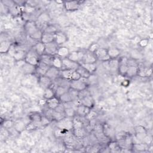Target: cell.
<instances>
[{
  "label": "cell",
  "instance_id": "ba28073f",
  "mask_svg": "<svg viewBox=\"0 0 153 153\" xmlns=\"http://www.w3.org/2000/svg\"><path fill=\"white\" fill-rule=\"evenodd\" d=\"M97 59L94 53H92L88 50L84 51L83 57L79 64L81 63H94L97 62Z\"/></svg>",
  "mask_w": 153,
  "mask_h": 153
},
{
  "label": "cell",
  "instance_id": "7dc6e473",
  "mask_svg": "<svg viewBox=\"0 0 153 153\" xmlns=\"http://www.w3.org/2000/svg\"><path fill=\"white\" fill-rule=\"evenodd\" d=\"M50 122H51L50 119L48 118L45 115H44V116H42L41 120V122H40V124L42 126H47V125L49 124L50 123Z\"/></svg>",
  "mask_w": 153,
  "mask_h": 153
},
{
  "label": "cell",
  "instance_id": "7c38bea8",
  "mask_svg": "<svg viewBox=\"0 0 153 153\" xmlns=\"http://www.w3.org/2000/svg\"><path fill=\"white\" fill-rule=\"evenodd\" d=\"M62 63H63V69H71L76 71L79 65H80L79 63L73 62L69 59L68 57L62 59Z\"/></svg>",
  "mask_w": 153,
  "mask_h": 153
},
{
  "label": "cell",
  "instance_id": "d4e9b609",
  "mask_svg": "<svg viewBox=\"0 0 153 153\" xmlns=\"http://www.w3.org/2000/svg\"><path fill=\"white\" fill-rule=\"evenodd\" d=\"M26 53L27 51H25V50H16L12 57L17 62L22 60H25Z\"/></svg>",
  "mask_w": 153,
  "mask_h": 153
},
{
  "label": "cell",
  "instance_id": "cb8c5ba5",
  "mask_svg": "<svg viewBox=\"0 0 153 153\" xmlns=\"http://www.w3.org/2000/svg\"><path fill=\"white\" fill-rule=\"evenodd\" d=\"M32 48L37 53L39 56H41V55L45 54V44L41 41H38L32 47Z\"/></svg>",
  "mask_w": 153,
  "mask_h": 153
},
{
  "label": "cell",
  "instance_id": "2e32d148",
  "mask_svg": "<svg viewBox=\"0 0 153 153\" xmlns=\"http://www.w3.org/2000/svg\"><path fill=\"white\" fill-rule=\"evenodd\" d=\"M127 59H128L126 57H123L121 60H119V65L117 70L121 75L124 76L126 75L127 70L128 69V66L127 64Z\"/></svg>",
  "mask_w": 153,
  "mask_h": 153
},
{
  "label": "cell",
  "instance_id": "ffe728a7",
  "mask_svg": "<svg viewBox=\"0 0 153 153\" xmlns=\"http://www.w3.org/2000/svg\"><path fill=\"white\" fill-rule=\"evenodd\" d=\"M138 74L137 75L141 77H148L152 75V69L145 66H140L138 65Z\"/></svg>",
  "mask_w": 153,
  "mask_h": 153
},
{
  "label": "cell",
  "instance_id": "f1b7e54d",
  "mask_svg": "<svg viewBox=\"0 0 153 153\" xmlns=\"http://www.w3.org/2000/svg\"><path fill=\"white\" fill-rule=\"evenodd\" d=\"M41 118H42V115L39 113H38L37 112H32L29 115V120L31 122H33V123H35L36 124L38 123L40 124V122H41Z\"/></svg>",
  "mask_w": 153,
  "mask_h": 153
},
{
  "label": "cell",
  "instance_id": "603a6c76",
  "mask_svg": "<svg viewBox=\"0 0 153 153\" xmlns=\"http://www.w3.org/2000/svg\"><path fill=\"white\" fill-rule=\"evenodd\" d=\"M51 66L54 67L59 70L63 69V66L62 63V59L57 55L53 56L51 61Z\"/></svg>",
  "mask_w": 153,
  "mask_h": 153
},
{
  "label": "cell",
  "instance_id": "bcb514c9",
  "mask_svg": "<svg viewBox=\"0 0 153 153\" xmlns=\"http://www.w3.org/2000/svg\"><path fill=\"white\" fill-rule=\"evenodd\" d=\"M132 148L138 151H143L146 149L143 143H133Z\"/></svg>",
  "mask_w": 153,
  "mask_h": 153
},
{
  "label": "cell",
  "instance_id": "4dcf8cb0",
  "mask_svg": "<svg viewBox=\"0 0 153 153\" xmlns=\"http://www.w3.org/2000/svg\"><path fill=\"white\" fill-rule=\"evenodd\" d=\"M108 54L110 59H115L120 55V51L117 48H110L108 49Z\"/></svg>",
  "mask_w": 153,
  "mask_h": 153
},
{
  "label": "cell",
  "instance_id": "ee69618b",
  "mask_svg": "<svg viewBox=\"0 0 153 153\" xmlns=\"http://www.w3.org/2000/svg\"><path fill=\"white\" fill-rule=\"evenodd\" d=\"M57 32L56 28L53 25H47L46 27L42 30V32L50 33H55Z\"/></svg>",
  "mask_w": 153,
  "mask_h": 153
},
{
  "label": "cell",
  "instance_id": "d6a6232c",
  "mask_svg": "<svg viewBox=\"0 0 153 153\" xmlns=\"http://www.w3.org/2000/svg\"><path fill=\"white\" fill-rule=\"evenodd\" d=\"M64 114L65 117L74 118L76 116V108L72 106L65 107Z\"/></svg>",
  "mask_w": 153,
  "mask_h": 153
},
{
  "label": "cell",
  "instance_id": "e575fe53",
  "mask_svg": "<svg viewBox=\"0 0 153 153\" xmlns=\"http://www.w3.org/2000/svg\"><path fill=\"white\" fill-rule=\"evenodd\" d=\"M69 88H67L66 87L58 85V86L57 87V88L55 90V96L59 98L62 95H63V94L68 92Z\"/></svg>",
  "mask_w": 153,
  "mask_h": 153
},
{
  "label": "cell",
  "instance_id": "60d3db41",
  "mask_svg": "<svg viewBox=\"0 0 153 153\" xmlns=\"http://www.w3.org/2000/svg\"><path fill=\"white\" fill-rule=\"evenodd\" d=\"M68 132H69V131L57 128V130L54 131V135L57 137H63L68 136Z\"/></svg>",
  "mask_w": 153,
  "mask_h": 153
},
{
  "label": "cell",
  "instance_id": "484cf974",
  "mask_svg": "<svg viewBox=\"0 0 153 153\" xmlns=\"http://www.w3.org/2000/svg\"><path fill=\"white\" fill-rule=\"evenodd\" d=\"M69 53H70V51L68 48L65 46H60V47H59L58 48L56 55L60 57V58L63 59V58L68 57V55L69 54Z\"/></svg>",
  "mask_w": 153,
  "mask_h": 153
},
{
  "label": "cell",
  "instance_id": "d6986e66",
  "mask_svg": "<svg viewBox=\"0 0 153 153\" xmlns=\"http://www.w3.org/2000/svg\"><path fill=\"white\" fill-rule=\"evenodd\" d=\"M22 68V71L25 74H35V69H36V66H34L33 65H31L29 63H27L25 62H23L22 65L20 66Z\"/></svg>",
  "mask_w": 153,
  "mask_h": 153
},
{
  "label": "cell",
  "instance_id": "f6af8a7d",
  "mask_svg": "<svg viewBox=\"0 0 153 153\" xmlns=\"http://www.w3.org/2000/svg\"><path fill=\"white\" fill-rule=\"evenodd\" d=\"M14 126H15L16 130L17 131H21L23 129H26V126L25 125V123L23 121H19L17 123L14 124Z\"/></svg>",
  "mask_w": 153,
  "mask_h": 153
},
{
  "label": "cell",
  "instance_id": "3957f363",
  "mask_svg": "<svg viewBox=\"0 0 153 153\" xmlns=\"http://www.w3.org/2000/svg\"><path fill=\"white\" fill-rule=\"evenodd\" d=\"M88 78H81L79 79L70 81L69 88L76 90L78 91H81L87 89L88 85Z\"/></svg>",
  "mask_w": 153,
  "mask_h": 153
},
{
  "label": "cell",
  "instance_id": "44dd1931",
  "mask_svg": "<svg viewBox=\"0 0 153 153\" xmlns=\"http://www.w3.org/2000/svg\"><path fill=\"white\" fill-rule=\"evenodd\" d=\"M80 100L82 105L87 106L91 109H92V108L94 106V99L90 94L85 96L84 97L80 99Z\"/></svg>",
  "mask_w": 153,
  "mask_h": 153
},
{
  "label": "cell",
  "instance_id": "f546056e",
  "mask_svg": "<svg viewBox=\"0 0 153 153\" xmlns=\"http://www.w3.org/2000/svg\"><path fill=\"white\" fill-rule=\"evenodd\" d=\"M73 130V134L75 137L78 139L83 138L86 134V131L84 128L83 127L79 128H74Z\"/></svg>",
  "mask_w": 153,
  "mask_h": 153
},
{
  "label": "cell",
  "instance_id": "83f0119b",
  "mask_svg": "<svg viewBox=\"0 0 153 153\" xmlns=\"http://www.w3.org/2000/svg\"><path fill=\"white\" fill-rule=\"evenodd\" d=\"M138 66H128V69L127 70L125 76L127 77H133L137 75L138 74Z\"/></svg>",
  "mask_w": 153,
  "mask_h": 153
},
{
  "label": "cell",
  "instance_id": "9a60e30c",
  "mask_svg": "<svg viewBox=\"0 0 153 153\" xmlns=\"http://www.w3.org/2000/svg\"><path fill=\"white\" fill-rule=\"evenodd\" d=\"M60 103H61V102L59 98L56 96H54L51 99H47L45 105L47 106L48 109L54 110L59 106Z\"/></svg>",
  "mask_w": 153,
  "mask_h": 153
},
{
  "label": "cell",
  "instance_id": "5b68a950",
  "mask_svg": "<svg viewBox=\"0 0 153 153\" xmlns=\"http://www.w3.org/2000/svg\"><path fill=\"white\" fill-rule=\"evenodd\" d=\"M57 128L70 131L73 129V118L65 117L56 123Z\"/></svg>",
  "mask_w": 153,
  "mask_h": 153
},
{
  "label": "cell",
  "instance_id": "8fae6325",
  "mask_svg": "<svg viewBox=\"0 0 153 153\" xmlns=\"http://www.w3.org/2000/svg\"><path fill=\"white\" fill-rule=\"evenodd\" d=\"M84 54V51H73L69 53L68 58L73 62L80 63Z\"/></svg>",
  "mask_w": 153,
  "mask_h": 153
},
{
  "label": "cell",
  "instance_id": "52a82bcc",
  "mask_svg": "<svg viewBox=\"0 0 153 153\" xmlns=\"http://www.w3.org/2000/svg\"><path fill=\"white\" fill-rule=\"evenodd\" d=\"M82 4L81 1H68L63 2V5L66 10L74 11L78 10Z\"/></svg>",
  "mask_w": 153,
  "mask_h": 153
},
{
  "label": "cell",
  "instance_id": "d590c367",
  "mask_svg": "<svg viewBox=\"0 0 153 153\" xmlns=\"http://www.w3.org/2000/svg\"><path fill=\"white\" fill-rule=\"evenodd\" d=\"M54 96H55V91L51 87H48V88H45V90H44L43 98L47 100V99H51V98H52Z\"/></svg>",
  "mask_w": 153,
  "mask_h": 153
},
{
  "label": "cell",
  "instance_id": "8992f818",
  "mask_svg": "<svg viewBox=\"0 0 153 153\" xmlns=\"http://www.w3.org/2000/svg\"><path fill=\"white\" fill-rule=\"evenodd\" d=\"M94 53L97 60H100L102 62H105L109 61L110 60V58L108 54L107 48L99 47Z\"/></svg>",
  "mask_w": 153,
  "mask_h": 153
},
{
  "label": "cell",
  "instance_id": "4fadbf2b",
  "mask_svg": "<svg viewBox=\"0 0 153 153\" xmlns=\"http://www.w3.org/2000/svg\"><path fill=\"white\" fill-rule=\"evenodd\" d=\"M59 46L54 42L45 44V54L54 56L57 54Z\"/></svg>",
  "mask_w": 153,
  "mask_h": 153
},
{
  "label": "cell",
  "instance_id": "8d00e7d4",
  "mask_svg": "<svg viewBox=\"0 0 153 153\" xmlns=\"http://www.w3.org/2000/svg\"><path fill=\"white\" fill-rule=\"evenodd\" d=\"M108 147L110 151H120V147L118 145V142L116 141H109L108 143Z\"/></svg>",
  "mask_w": 153,
  "mask_h": 153
},
{
  "label": "cell",
  "instance_id": "9c48e42d",
  "mask_svg": "<svg viewBox=\"0 0 153 153\" xmlns=\"http://www.w3.org/2000/svg\"><path fill=\"white\" fill-rule=\"evenodd\" d=\"M37 81L39 86L44 90L50 87L53 82L50 78H49L46 75L38 76Z\"/></svg>",
  "mask_w": 153,
  "mask_h": 153
},
{
  "label": "cell",
  "instance_id": "7a4b0ae2",
  "mask_svg": "<svg viewBox=\"0 0 153 153\" xmlns=\"http://www.w3.org/2000/svg\"><path fill=\"white\" fill-rule=\"evenodd\" d=\"M59 78L69 81H72L79 79L81 77L76 71L63 69L60 70Z\"/></svg>",
  "mask_w": 153,
  "mask_h": 153
},
{
  "label": "cell",
  "instance_id": "e0dca14e",
  "mask_svg": "<svg viewBox=\"0 0 153 153\" xmlns=\"http://www.w3.org/2000/svg\"><path fill=\"white\" fill-rule=\"evenodd\" d=\"M59 72L60 70L56 69L54 67L50 66L45 75L54 81L59 78Z\"/></svg>",
  "mask_w": 153,
  "mask_h": 153
},
{
  "label": "cell",
  "instance_id": "681fc988",
  "mask_svg": "<svg viewBox=\"0 0 153 153\" xmlns=\"http://www.w3.org/2000/svg\"><path fill=\"white\" fill-rule=\"evenodd\" d=\"M100 47L99 45L97 43H93L88 48V50L92 52V53H94Z\"/></svg>",
  "mask_w": 153,
  "mask_h": 153
},
{
  "label": "cell",
  "instance_id": "5bb4252c",
  "mask_svg": "<svg viewBox=\"0 0 153 153\" xmlns=\"http://www.w3.org/2000/svg\"><path fill=\"white\" fill-rule=\"evenodd\" d=\"M50 66H49L43 62H39L38 65L36 66L35 74L37 75L38 76L45 75V74L47 73V71L50 68Z\"/></svg>",
  "mask_w": 153,
  "mask_h": 153
},
{
  "label": "cell",
  "instance_id": "f907efd6",
  "mask_svg": "<svg viewBox=\"0 0 153 153\" xmlns=\"http://www.w3.org/2000/svg\"><path fill=\"white\" fill-rule=\"evenodd\" d=\"M149 42V39L146 38L142 39L139 42V45L140 47H145L148 45Z\"/></svg>",
  "mask_w": 153,
  "mask_h": 153
},
{
  "label": "cell",
  "instance_id": "7402d4cb",
  "mask_svg": "<svg viewBox=\"0 0 153 153\" xmlns=\"http://www.w3.org/2000/svg\"><path fill=\"white\" fill-rule=\"evenodd\" d=\"M40 41L45 44L54 42V33L42 32Z\"/></svg>",
  "mask_w": 153,
  "mask_h": 153
},
{
  "label": "cell",
  "instance_id": "7bdbcfd3",
  "mask_svg": "<svg viewBox=\"0 0 153 153\" xmlns=\"http://www.w3.org/2000/svg\"><path fill=\"white\" fill-rule=\"evenodd\" d=\"M14 123L12 120H4L3 121H1V126L5 129H8L14 126Z\"/></svg>",
  "mask_w": 153,
  "mask_h": 153
},
{
  "label": "cell",
  "instance_id": "c3c4849f",
  "mask_svg": "<svg viewBox=\"0 0 153 153\" xmlns=\"http://www.w3.org/2000/svg\"><path fill=\"white\" fill-rule=\"evenodd\" d=\"M135 131H136V134H145L146 133L145 128L141 126H137L135 128Z\"/></svg>",
  "mask_w": 153,
  "mask_h": 153
},
{
  "label": "cell",
  "instance_id": "836d02e7",
  "mask_svg": "<svg viewBox=\"0 0 153 153\" xmlns=\"http://www.w3.org/2000/svg\"><path fill=\"white\" fill-rule=\"evenodd\" d=\"M76 71L80 75L81 77H82V78H88L91 76V74L81 65H79V66L76 69Z\"/></svg>",
  "mask_w": 153,
  "mask_h": 153
},
{
  "label": "cell",
  "instance_id": "4316f807",
  "mask_svg": "<svg viewBox=\"0 0 153 153\" xmlns=\"http://www.w3.org/2000/svg\"><path fill=\"white\" fill-rule=\"evenodd\" d=\"M13 43L8 41H3L0 44V52L1 53H7L10 50Z\"/></svg>",
  "mask_w": 153,
  "mask_h": 153
},
{
  "label": "cell",
  "instance_id": "f35d334b",
  "mask_svg": "<svg viewBox=\"0 0 153 153\" xmlns=\"http://www.w3.org/2000/svg\"><path fill=\"white\" fill-rule=\"evenodd\" d=\"M108 65L110 69L118 70V68L119 65V60H118L117 59H110L109 61H108Z\"/></svg>",
  "mask_w": 153,
  "mask_h": 153
},
{
  "label": "cell",
  "instance_id": "ac0fdd59",
  "mask_svg": "<svg viewBox=\"0 0 153 153\" xmlns=\"http://www.w3.org/2000/svg\"><path fill=\"white\" fill-rule=\"evenodd\" d=\"M90 110L91 108L81 104L76 107V115L84 118Z\"/></svg>",
  "mask_w": 153,
  "mask_h": 153
},
{
  "label": "cell",
  "instance_id": "ab89813d",
  "mask_svg": "<svg viewBox=\"0 0 153 153\" xmlns=\"http://www.w3.org/2000/svg\"><path fill=\"white\" fill-rule=\"evenodd\" d=\"M97 113L95 111L91 109L90 112L87 114V115L84 117L85 119L88 121H91L96 119V118L97 117Z\"/></svg>",
  "mask_w": 153,
  "mask_h": 153
},
{
  "label": "cell",
  "instance_id": "277c9868",
  "mask_svg": "<svg viewBox=\"0 0 153 153\" xmlns=\"http://www.w3.org/2000/svg\"><path fill=\"white\" fill-rule=\"evenodd\" d=\"M25 62L34 66H36L40 62V56L32 48L26 53Z\"/></svg>",
  "mask_w": 153,
  "mask_h": 153
},
{
  "label": "cell",
  "instance_id": "30bf717a",
  "mask_svg": "<svg viewBox=\"0 0 153 153\" xmlns=\"http://www.w3.org/2000/svg\"><path fill=\"white\" fill-rule=\"evenodd\" d=\"M68 41L67 35L61 31H57L54 33V42L59 46H62Z\"/></svg>",
  "mask_w": 153,
  "mask_h": 153
},
{
  "label": "cell",
  "instance_id": "6da1fadb",
  "mask_svg": "<svg viewBox=\"0 0 153 153\" xmlns=\"http://www.w3.org/2000/svg\"><path fill=\"white\" fill-rule=\"evenodd\" d=\"M24 29L29 37L35 40H41L42 31L38 27L36 23L34 21H26L24 25Z\"/></svg>",
  "mask_w": 153,
  "mask_h": 153
},
{
  "label": "cell",
  "instance_id": "1f68e13d",
  "mask_svg": "<svg viewBox=\"0 0 153 153\" xmlns=\"http://www.w3.org/2000/svg\"><path fill=\"white\" fill-rule=\"evenodd\" d=\"M82 67H84L91 75L94 73L97 69L96 63H81L80 64Z\"/></svg>",
  "mask_w": 153,
  "mask_h": 153
},
{
  "label": "cell",
  "instance_id": "816d5d0a",
  "mask_svg": "<svg viewBox=\"0 0 153 153\" xmlns=\"http://www.w3.org/2000/svg\"><path fill=\"white\" fill-rule=\"evenodd\" d=\"M46 102H47V100H46L45 99L43 98V99H41L39 100V104L41 106L44 105H46Z\"/></svg>",
  "mask_w": 153,
  "mask_h": 153
},
{
  "label": "cell",
  "instance_id": "74e56055",
  "mask_svg": "<svg viewBox=\"0 0 153 153\" xmlns=\"http://www.w3.org/2000/svg\"><path fill=\"white\" fill-rule=\"evenodd\" d=\"M53 56L48 55L47 54H44L40 56V62H43L50 66H51V61Z\"/></svg>",
  "mask_w": 153,
  "mask_h": 153
},
{
  "label": "cell",
  "instance_id": "b9f144b4",
  "mask_svg": "<svg viewBox=\"0 0 153 153\" xmlns=\"http://www.w3.org/2000/svg\"><path fill=\"white\" fill-rule=\"evenodd\" d=\"M59 99L61 102V103H68V102H72V100L71 99V97L69 93V92H66V93L63 94V95H62L60 97Z\"/></svg>",
  "mask_w": 153,
  "mask_h": 153
}]
</instances>
